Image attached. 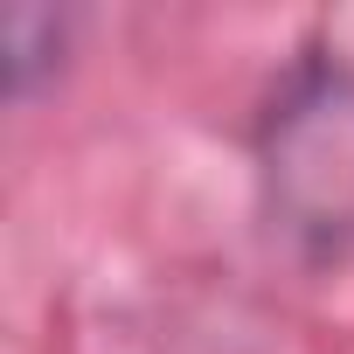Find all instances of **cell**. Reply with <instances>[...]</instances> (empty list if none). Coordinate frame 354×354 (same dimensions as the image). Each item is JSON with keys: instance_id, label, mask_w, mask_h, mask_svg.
I'll return each instance as SVG.
<instances>
[{"instance_id": "6da1fadb", "label": "cell", "mask_w": 354, "mask_h": 354, "mask_svg": "<svg viewBox=\"0 0 354 354\" xmlns=\"http://www.w3.org/2000/svg\"><path fill=\"white\" fill-rule=\"evenodd\" d=\"M264 195L306 250L354 243V70H299L264 118Z\"/></svg>"}]
</instances>
